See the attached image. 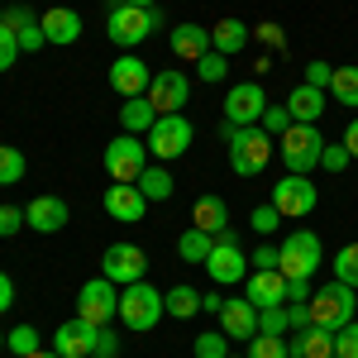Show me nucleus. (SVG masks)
Segmentation results:
<instances>
[{
    "label": "nucleus",
    "mask_w": 358,
    "mask_h": 358,
    "mask_svg": "<svg viewBox=\"0 0 358 358\" xmlns=\"http://www.w3.org/2000/svg\"><path fill=\"white\" fill-rule=\"evenodd\" d=\"M163 310L172 315V320H192V315H201V292L196 287H167L163 292Z\"/></svg>",
    "instance_id": "nucleus-30"
},
{
    "label": "nucleus",
    "mask_w": 358,
    "mask_h": 358,
    "mask_svg": "<svg viewBox=\"0 0 358 358\" xmlns=\"http://www.w3.org/2000/svg\"><path fill=\"white\" fill-rule=\"evenodd\" d=\"M148 273V253L138 244H110L101 253V277H110L115 287H129V282H143Z\"/></svg>",
    "instance_id": "nucleus-12"
},
{
    "label": "nucleus",
    "mask_w": 358,
    "mask_h": 358,
    "mask_svg": "<svg viewBox=\"0 0 358 358\" xmlns=\"http://www.w3.org/2000/svg\"><path fill=\"white\" fill-rule=\"evenodd\" d=\"M24 224V206H0V239H15Z\"/></svg>",
    "instance_id": "nucleus-45"
},
{
    "label": "nucleus",
    "mask_w": 358,
    "mask_h": 358,
    "mask_svg": "<svg viewBox=\"0 0 358 358\" xmlns=\"http://www.w3.org/2000/svg\"><path fill=\"white\" fill-rule=\"evenodd\" d=\"M101 201H106V215L120 224H138L148 215V196L138 192V182H110Z\"/></svg>",
    "instance_id": "nucleus-15"
},
{
    "label": "nucleus",
    "mask_w": 358,
    "mask_h": 358,
    "mask_svg": "<svg viewBox=\"0 0 358 358\" xmlns=\"http://www.w3.org/2000/svg\"><path fill=\"white\" fill-rule=\"evenodd\" d=\"M330 77H334V67L330 62H306V86H320V91H330Z\"/></svg>",
    "instance_id": "nucleus-48"
},
{
    "label": "nucleus",
    "mask_w": 358,
    "mask_h": 358,
    "mask_svg": "<svg viewBox=\"0 0 358 358\" xmlns=\"http://www.w3.org/2000/svg\"><path fill=\"white\" fill-rule=\"evenodd\" d=\"M5 349H10L15 358H29V354H38V349H43V339H38L34 325H15V330H5Z\"/></svg>",
    "instance_id": "nucleus-33"
},
{
    "label": "nucleus",
    "mask_w": 358,
    "mask_h": 358,
    "mask_svg": "<svg viewBox=\"0 0 358 358\" xmlns=\"http://www.w3.org/2000/svg\"><path fill=\"white\" fill-rule=\"evenodd\" d=\"M163 315L167 310H163V292L158 287H148V282L120 287V320H124V330H153Z\"/></svg>",
    "instance_id": "nucleus-5"
},
{
    "label": "nucleus",
    "mask_w": 358,
    "mask_h": 358,
    "mask_svg": "<svg viewBox=\"0 0 358 358\" xmlns=\"http://www.w3.org/2000/svg\"><path fill=\"white\" fill-rule=\"evenodd\" d=\"M196 77H201V82H206V86L224 82V77H229V57H224V53H215V48H210V53H206V57H201V62H196Z\"/></svg>",
    "instance_id": "nucleus-38"
},
{
    "label": "nucleus",
    "mask_w": 358,
    "mask_h": 358,
    "mask_svg": "<svg viewBox=\"0 0 358 358\" xmlns=\"http://www.w3.org/2000/svg\"><path fill=\"white\" fill-rule=\"evenodd\" d=\"M192 224H196V229H206V234L229 229V206H224V196H201L196 210H192Z\"/></svg>",
    "instance_id": "nucleus-28"
},
{
    "label": "nucleus",
    "mask_w": 358,
    "mask_h": 358,
    "mask_svg": "<svg viewBox=\"0 0 358 358\" xmlns=\"http://www.w3.org/2000/svg\"><path fill=\"white\" fill-rule=\"evenodd\" d=\"M220 306H224V296H215V292H201V310H215V315H220Z\"/></svg>",
    "instance_id": "nucleus-54"
},
{
    "label": "nucleus",
    "mask_w": 358,
    "mask_h": 358,
    "mask_svg": "<svg viewBox=\"0 0 358 358\" xmlns=\"http://www.w3.org/2000/svg\"><path fill=\"white\" fill-rule=\"evenodd\" d=\"M258 124H263V134L282 138V134H287V129H292V124H296V120H292V110H287V106H268V110H263V120H258Z\"/></svg>",
    "instance_id": "nucleus-39"
},
{
    "label": "nucleus",
    "mask_w": 358,
    "mask_h": 358,
    "mask_svg": "<svg viewBox=\"0 0 358 358\" xmlns=\"http://www.w3.org/2000/svg\"><path fill=\"white\" fill-rule=\"evenodd\" d=\"M220 134L229 138V167L239 177H263L277 153V138L263 134V124H220Z\"/></svg>",
    "instance_id": "nucleus-1"
},
{
    "label": "nucleus",
    "mask_w": 358,
    "mask_h": 358,
    "mask_svg": "<svg viewBox=\"0 0 358 358\" xmlns=\"http://www.w3.org/2000/svg\"><path fill=\"white\" fill-rule=\"evenodd\" d=\"M248 38H253V29H248L244 20H220V24H210V48H215V53H224V57L244 53Z\"/></svg>",
    "instance_id": "nucleus-25"
},
{
    "label": "nucleus",
    "mask_w": 358,
    "mask_h": 358,
    "mask_svg": "<svg viewBox=\"0 0 358 358\" xmlns=\"http://www.w3.org/2000/svg\"><path fill=\"white\" fill-rule=\"evenodd\" d=\"M287 301H310V282H287Z\"/></svg>",
    "instance_id": "nucleus-52"
},
{
    "label": "nucleus",
    "mask_w": 358,
    "mask_h": 358,
    "mask_svg": "<svg viewBox=\"0 0 358 358\" xmlns=\"http://www.w3.org/2000/svg\"><path fill=\"white\" fill-rule=\"evenodd\" d=\"M0 20L15 29V38H20V48L24 53H38V48H48V38H43V15H34V5H10V10H0Z\"/></svg>",
    "instance_id": "nucleus-18"
},
{
    "label": "nucleus",
    "mask_w": 358,
    "mask_h": 358,
    "mask_svg": "<svg viewBox=\"0 0 358 358\" xmlns=\"http://www.w3.org/2000/svg\"><path fill=\"white\" fill-rule=\"evenodd\" d=\"M287 110H292V120H296V124H320V115H325V91L301 82L292 96H287Z\"/></svg>",
    "instance_id": "nucleus-24"
},
{
    "label": "nucleus",
    "mask_w": 358,
    "mask_h": 358,
    "mask_svg": "<svg viewBox=\"0 0 358 358\" xmlns=\"http://www.w3.org/2000/svg\"><path fill=\"white\" fill-rule=\"evenodd\" d=\"M77 315L91 320V325H110V320H120V287H115L110 277H91V282H82V292H77Z\"/></svg>",
    "instance_id": "nucleus-10"
},
{
    "label": "nucleus",
    "mask_w": 358,
    "mask_h": 358,
    "mask_svg": "<svg viewBox=\"0 0 358 358\" xmlns=\"http://www.w3.org/2000/svg\"><path fill=\"white\" fill-rule=\"evenodd\" d=\"M292 358H334V334L320 330V325H310V330H296L292 334Z\"/></svg>",
    "instance_id": "nucleus-26"
},
{
    "label": "nucleus",
    "mask_w": 358,
    "mask_h": 358,
    "mask_svg": "<svg viewBox=\"0 0 358 358\" xmlns=\"http://www.w3.org/2000/svg\"><path fill=\"white\" fill-rule=\"evenodd\" d=\"M24 220H29V229H38V234H57V229L67 224V201H62V196H34L24 206Z\"/></svg>",
    "instance_id": "nucleus-22"
},
{
    "label": "nucleus",
    "mask_w": 358,
    "mask_h": 358,
    "mask_svg": "<svg viewBox=\"0 0 358 358\" xmlns=\"http://www.w3.org/2000/svg\"><path fill=\"white\" fill-rule=\"evenodd\" d=\"M320 234H310V229H292L287 239H282V268L277 273L287 277V282H310V277L320 273Z\"/></svg>",
    "instance_id": "nucleus-4"
},
{
    "label": "nucleus",
    "mask_w": 358,
    "mask_h": 358,
    "mask_svg": "<svg viewBox=\"0 0 358 358\" xmlns=\"http://www.w3.org/2000/svg\"><path fill=\"white\" fill-rule=\"evenodd\" d=\"M153 124H158V110H153L148 96H134V101L120 106V129H124V134H148Z\"/></svg>",
    "instance_id": "nucleus-27"
},
{
    "label": "nucleus",
    "mask_w": 358,
    "mask_h": 358,
    "mask_svg": "<svg viewBox=\"0 0 358 358\" xmlns=\"http://www.w3.org/2000/svg\"><path fill=\"white\" fill-rule=\"evenodd\" d=\"M96 330H101V325H91V320H82V315H72L67 325H57V330H53V354H62V358H91V354H96Z\"/></svg>",
    "instance_id": "nucleus-16"
},
{
    "label": "nucleus",
    "mask_w": 358,
    "mask_h": 358,
    "mask_svg": "<svg viewBox=\"0 0 358 358\" xmlns=\"http://www.w3.org/2000/svg\"><path fill=\"white\" fill-rule=\"evenodd\" d=\"M82 15L77 10H67V5H48L43 10V38L53 43V48H72L77 38H82Z\"/></svg>",
    "instance_id": "nucleus-20"
},
{
    "label": "nucleus",
    "mask_w": 358,
    "mask_h": 358,
    "mask_svg": "<svg viewBox=\"0 0 358 358\" xmlns=\"http://www.w3.org/2000/svg\"><path fill=\"white\" fill-rule=\"evenodd\" d=\"M10 301H15V282H10V273H0V315L10 310Z\"/></svg>",
    "instance_id": "nucleus-51"
},
{
    "label": "nucleus",
    "mask_w": 358,
    "mask_h": 358,
    "mask_svg": "<svg viewBox=\"0 0 358 358\" xmlns=\"http://www.w3.org/2000/svg\"><path fill=\"white\" fill-rule=\"evenodd\" d=\"M24 53V48H20V38H15V29L5 24V20H0V72H10V67H15V57Z\"/></svg>",
    "instance_id": "nucleus-41"
},
{
    "label": "nucleus",
    "mask_w": 358,
    "mask_h": 358,
    "mask_svg": "<svg viewBox=\"0 0 358 358\" xmlns=\"http://www.w3.org/2000/svg\"><path fill=\"white\" fill-rule=\"evenodd\" d=\"M96 354H120V334H115L110 325L96 330Z\"/></svg>",
    "instance_id": "nucleus-50"
},
{
    "label": "nucleus",
    "mask_w": 358,
    "mask_h": 358,
    "mask_svg": "<svg viewBox=\"0 0 358 358\" xmlns=\"http://www.w3.org/2000/svg\"><path fill=\"white\" fill-rule=\"evenodd\" d=\"M344 148H349V153L358 158V115L349 120V129H344Z\"/></svg>",
    "instance_id": "nucleus-53"
},
{
    "label": "nucleus",
    "mask_w": 358,
    "mask_h": 358,
    "mask_svg": "<svg viewBox=\"0 0 358 358\" xmlns=\"http://www.w3.org/2000/svg\"><path fill=\"white\" fill-rule=\"evenodd\" d=\"M0 349H5V330H0Z\"/></svg>",
    "instance_id": "nucleus-58"
},
{
    "label": "nucleus",
    "mask_w": 358,
    "mask_h": 358,
    "mask_svg": "<svg viewBox=\"0 0 358 358\" xmlns=\"http://www.w3.org/2000/svg\"><path fill=\"white\" fill-rule=\"evenodd\" d=\"M287 320H292V334L310 330V301H287Z\"/></svg>",
    "instance_id": "nucleus-49"
},
{
    "label": "nucleus",
    "mask_w": 358,
    "mask_h": 358,
    "mask_svg": "<svg viewBox=\"0 0 358 358\" xmlns=\"http://www.w3.org/2000/svg\"><path fill=\"white\" fill-rule=\"evenodd\" d=\"M148 158L153 153H148L143 134H120V138L106 143V172H110V182H138Z\"/></svg>",
    "instance_id": "nucleus-8"
},
{
    "label": "nucleus",
    "mask_w": 358,
    "mask_h": 358,
    "mask_svg": "<svg viewBox=\"0 0 358 358\" xmlns=\"http://www.w3.org/2000/svg\"><path fill=\"white\" fill-rule=\"evenodd\" d=\"M163 29V15H158V5H115L110 15H106V34H110V43L120 53H134L138 43H148L153 34Z\"/></svg>",
    "instance_id": "nucleus-2"
},
{
    "label": "nucleus",
    "mask_w": 358,
    "mask_h": 358,
    "mask_svg": "<svg viewBox=\"0 0 358 358\" xmlns=\"http://www.w3.org/2000/svg\"><path fill=\"white\" fill-rule=\"evenodd\" d=\"M29 358H62V354H53V349H38V354H29Z\"/></svg>",
    "instance_id": "nucleus-55"
},
{
    "label": "nucleus",
    "mask_w": 358,
    "mask_h": 358,
    "mask_svg": "<svg viewBox=\"0 0 358 358\" xmlns=\"http://www.w3.org/2000/svg\"><path fill=\"white\" fill-rule=\"evenodd\" d=\"M192 138H196V129L187 115H158V124L143 134V143H148V153L158 163H172V158H182L192 148Z\"/></svg>",
    "instance_id": "nucleus-7"
},
{
    "label": "nucleus",
    "mask_w": 358,
    "mask_h": 358,
    "mask_svg": "<svg viewBox=\"0 0 358 358\" xmlns=\"http://www.w3.org/2000/svg\"><path fill=\"white\" fill-rule=\"evenodd\" d=\"M206 273H210V282H215V287H234V282H244V273H248L244 248H239V244H224V239H215L210 258H206Z\"/></svg>",
    "instance_id": "nucleus-17"
},
{
    "label": "nucleus",
    "mask_w": 358,
    "mask_h": 358,
    "mask_svg": "<svg viewBox=\"0 0 358 358\" xmlns=\"http://www.w3.org/2000/svg\"><path fill=\"white\" fill-rule=\"evenodd\" d=\"M15 182H24V153L0 143V187H15Z\"/></svg>",
    "instance_id": "nucleus-36"
},
{
    "label": "nucleus",
    "mask_w": 358,
    "mask_h": 358,
    "mask_svg": "<svg viewBox=\"0 0 358 358\" xmlns=\"http://www.w3.org/2000/svg\"><path fill=\"white\" fill-rule=\"evenodd\" d=\"M292 320H287V306H273V310H258V334H287Z\"/></svg>",
    "instance_id": "nucleus-40"
},
{
    "label": "nucleus",
    "mask_w": 358,
    "mask_h": 358,
    "mask_svg": "<svg viewBox=\"0 0 358 358\" xmlns=\"http://www.w3.org/2000/svg\"><path fill=\"white\" fill-rule=\"evenodd\" d=\"M220 330L229 334V339H253L258 334V306L248 301V296H229V301L220 306Z\"/></svg>",
    "instance_id": "nucleus-21"
},
{
    "label": "nucleus",
    "mask_w": 358,
    "mask_h": 358,
    "mask_svg": "<svg viewBox=\"0 0 358 358\" xmlns=\"http://www.w3.org/2000/svg\"><path fill=\"white\" fill-rule=\"evenodd\" d=\"M253 38L263 43V48H273V53H287V34H282V24H253Z\"/></svg>",
    "instance_id": "nucleus-43"
},
{
    "label": "nucleus",
    "mask_w": 358,
    "mask_h": 358,
    "mask_svg": "<svg viewBox=\"0 0 358 358\" xmlns=\"http://www.w3.org/2000/svg\"><path fill=\"white\" fill-rule=\"evenodd\" d=\"M138 192L148 196V206H153V201H172L177 182H172L167 163H148V167H143V177H138Z\"/></svg>",
    "instance_id": "nucleus-29"
},
{
    "label": "nucleus",
    "mask_w": 358,
    "mask_h": 358,
    "mask_svg": "<svg viewBox=\"0 0 358 358\" xmlns=\"http://www.w3.org/2000/svg\"><path fill=\"white\" fill-rule=\"evenodd\" d=\"M358 315V292L344 287V282H325L320 292H310V325L320 330H344L349 320Z\"/></svg>",
    "instance_id": "nucleus-3"
},
{
    "label": "nucleus",
    "mask_w": 358,
    "mask_h": 358,
    "mask_svg": "<svg viewBox=\"0 0 358 358\" xmlns=\"http://www.w3.org/2000/svg\"><path fill=\"white\" fill-rule=\"evenodd\" d=\"M91 358H115V354H91Z\"/></svg>",
    "instance_id": "nucleus-57"
},
{
    "label": "nucleus",
    "mask_w": 358,
    "mask_h": 358,
    "mask_svg": "<svg viewBox=\"0 0 358 358\" xmlns=\"http://www.w3.org/2000/svg\"><path fill=\"white\" fill-rule=\"evenodd\" d=\"M334 358H358V320L334 330Z\"/></svg>",
    "instance_id": "nucleus-42"
},
{
    "label": "nucleus",
    "mask_w": 358,
    "mask_h": 358,
    "mask_svg": "<svg viewBox=\"0 0 358 358\" xmlns=\"http://www.w3.org/2000/svg\"><path fill=\"white\" fill-rule=\"evenodd\" d=\"M330 96H334V106H358V67H334Z\"/></svg>",
    "instance_id": "nucleus-32"
},
{
    "label": "nucleus",
    "mask_w": 358,
    "mask_h": 358,
    "mask_svg": "<svg viewBox=\"0 0 358 358\" xmlns=\"http://www.w3.org/2000/svg\"><path fill=\"white\" fill-rule=\"evenodd\" d=\"M244 358H292V349H287L282 334H253L248 349H244Z\"/></svg>",
    "instance_id": "nucleus-35"
},
{
    "label": "nucleus",
    "mask_w": 358,
    "mask_h": 358,
    "mask_svg": "<svg viewBox=\"0 0 358 358\" xmlns=\"http://www.w3.org/2000/svg\"><path fill=\"white\" fill-rule=\"evenodd\" d=\"M210 248H215V234H206V229H196V224H192V229L177 239V258H182V263H201V268H206Z\"/></svg>",
    "instance_id": "nucleus-31"
},
{
    "label": "nucleus",
    "mask_w": 358,
    "mask_h": 358,
    "mask_svg": "<svg viewBox=\"0 0 358 358\" xmlns=\"http://www.w3.org/2000/svg\"><path fill=\"white\" fill-rule=\"evenodd\" d=\"M330 268H334V282H344V287H354V292H358V244H344L330 258Z\"/></svg>",
    "instance_id": "nucleus-34"
},
{
    "label": "nucleus",
    "mask_w": 358,
    "mask_h": 358,
    "mask_svg": "<svg viewBox=\"0 0 358 358\" xmlns=\"http://www.w3.org/2000/svg\"><path fill=\"white\" fill-rule=\"evenodd\" d=\"M172 53L182 57V62H201V57L210 53V29L206 24H177L172 29Z\"/></svg>",
    "instance_id": "nucleus-23"
},
{
    "label": "nucleus",
    "mask_w": 358,
    "mask_h": 358,
    "mask_svg": "<svg viewBox=\"0 0 358 358\" xmlns=\"http://www.w3.org/2000/svg\"><path fill=\"white\" fill-rule=\"evenodd\" d=\"M115 5H120V0H110V10H115Z\"/></svg>",
    "instance_id": "nucleus-59"
},
{
    "label": "nucleus",
    "mask_w": 358,
    "mask_h": 358,
    "mask_svg": "<svg viewBox=\"0 0 358 358\" xmlns=\"http://www.w3.org/2000/svg\"><path fill=\"white\" fill-rule=\"evenodd\" d=\"M273 206L282 210V220H306V215H315L320 192H315V182H310V177L287 172L282 182H273Z\"/></svg>",
    "instance_id": "nucleus-9"
},
{
    "label": "nucleus",
    "mask_w": 358,
    "mask_h": 358,
    "mask_svg": "<svg viewBox=\"0 0 358 358\" xmlns=\"http://www.w3.org/2000/svg\"><path fill=\"white\" fill-rule=\"evenodd\" d=\"M192 354H196V358H229V334H224V330H210V334H196Z\"/></svg>",
    "instance_id": "nucleus-37"
},
{
    "label": "nucleus",
    "mask_w": 358,
    "mask_h": 358,
    "mask_svg": "<svg viewBox=\"0 0 358 358\" xmlns=\"http://www.w3.org/2000/svg\"><path fill=\"white\" fill-rule=\"evenodd\" d=\"M349 163H354V153H349L344 143H325V148H320V167H325V172H344Z\"/></svg>",
    "instance_id": "nucleus-44"
},
{
    "label": "nucleus",
    "mask_w": 358,
    "mask_h": 358,
    "mask_svg": "<svg viewBox=\"0 0 358 358\" xmlns=\"http://www.w3.org/2000/svg\"><path fill=\"white\" fill-rule=\"evenodd\" d=\"M277 148H282V167L296 172V177H306L310 167H320V148H325L320 124H292L287 134L277 138Z\"/></svg>",
    "instance_id": "nucleus-6"
},
{
    "label": "nucleus",
    "mask_w": 358,
    "mask_h": 358,
    "mask_svg": "<svg viewBox=\"0 0 358 358\" xmlns=\"http://www.w3.org/2000/svg\"><path fill=\"white\" fill-rule=\"evenodd\" d=\"M148 82H153V72H148V62L134 53H120L110 62V91L120 101H134V96H148Z\"/></svg>",
    "instance_id": "nucleus-14"
},
{
    "label": "nucleus",
    "mask_w": 358,
    "mask_h": 358,
    "mask_svg": "<svg viewBox=\"0 0 358 358\" xmlns=\"http://www.w3.org/2000/svg\"><path fill=\"white\" fill-rule=\"evenodd\" d=\"M263 110H268L263 82H234L224 91V124H258Z\"/></svg>",
    "instance_id": "nucleus-11"
},
{
    "label": "nucleus",
    "mask_w": 358,
    "mask_h": 358,
    "mask_svg": "<svg viewBox=\"0 0 358 358\" xmlns=\"http://www.w3.org/2000/svg\"><path fill=\"white\" fill-rule=\"evenodd\" d=\"M248 263H253V268H263V273H268V268H282V244H258Z\"/></svg>",
    "instance_id": "nucleus-47"
},
{
    "label": "nucleus",
    "mask_w": 358,
    "mask_h": 358,
    "mask_svg": "<svg viewBox=\"0 0 358 358\" xmlns=\"http://www.w3.org/2000/svg\"><path fill=\"white\" fill-rule=\"evenodd\" d=\"M187 96H192V82H187V72H177V67H163V72H153V82H148V101H153V110H158V115H182Z\"/></svg>",
    "instance_id": "nucleus-13"
},
{
    "label": "nucleus",
    "mask_w": 358,
    "mask_h": 358,
    "mask_svg": "<svg viewBox=\"0 0 358 358\" xmlns=\"http://www.w3.org/2000/svg\"><path fill=\"white\" fill-rule=\"evenodd\" d=\"M248 224H253V229H258V234H273L277 224H282V210H277L273 201H268V206H258V210H253V215H248Z\"/></svg>",
    "instance_id": "nucleus-46"
},
{
    "label": "nucleus",
    "mask_w": 358,
    "mask_h": 358,
    "mask_svg": "<svg viewBox=\"0 0 358 358\" xmlns=\"http://www.w3.org/2000/svg\"><path fill=\"white\" fill-rule=\"evenodd\" d=\"M244 296L258 306V310L287 306V277L277 273V268H268V273H263V268H253V273H248V282H244Z\"/></svg>",
    "instance_id": "nucleus-19"
},
{
    "label": "nucleus",
    "mask_w": 358,
    "mask_h": 358,
    "mask_svg": "<svg viewBox=\"0 0 358 358\" xmlns=\"http://www.w3.org/2000/svg\"><path fill=\"white\" fill-rule=\"evenodd\" d=\"M120 5H143V10H148V5H158V0H120Z\"/></svg>",
    "instance_id": "nucleus-56"
}]
</instances>
